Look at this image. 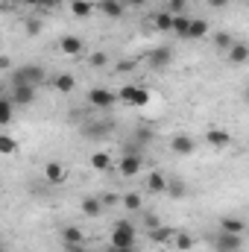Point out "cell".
<instances>
[{
  "label": "cell",
  "mask_w": 249,
  "mask_h": 252,
  "mask_svg": "<svg viewBox=\"0 0 249 252\" xmlns=\"http://www.w3.org/2000/svg\"><path fill=\"white\" fill-rule=\"evenodd\" d=\"M41 82H47V70L41 64H21L12 73V85H35L38 88Z\"/></svg>",
  "instance_id": "cell-1"
},
{
  "label": "cell",
  "mask_w": 249,
  "mask_h": 252,
  "mask_svg": "<svg viewBox=\"0 0 249 252\" xmlns=\"http://www.w3.org/2000/svg\"><path fill=\"white\" fill-rule=\"evenodd\" d=\"M138 244V232L129 220H118L115 229H112V247H121V250H132Z\"/></svg>",
  "instance_id": "cell-2"
},
{
  "label": "cell",
  "mask_w": 249,
  "mask_h": 252,
  "mask_svg": "<svg viewBox=\"0 0 249 252\" xmlns=\"http://www.w3.org/2000/svg\"><path fill=\"white\" fill-rule=\"evenodd\" d=\"M118 100L126 103V106H147L150 103V91L141 88V85H124L118 91Z\"/></svg>",
  "instance_id": "cell-3"
},
{
  "label": "cell",
  "mask_w": 249,
  "mask_h": 252,
  "mask_svg": "<svg viewBox=\"0 0 249 252\" xmlns=\"http://www.w3.org/2000/svg\"><path fill=\"white\" fill-rule=\"evenodd\" d=\"M88 103H91L94 109H112V106L118 103V94L109 91V88H91V91H88Z\"/></svg>",
  "instance_id": "cell-4"
},
{
  "label": "cell",
  "mask_w": 249,
  "mask_h": 252,
  "mask_svg": "<svg viewBox=\"0 0 249 252\" xmlns=\"http://www.w3.org/2000/svg\"><path fill=\"white\" fill-rule=\"evenodd\" d=\"M141 167H144V158H141L138 153H124V158H121V164H118V173L126 176V179H132V176L141 173Z\"/></svg>",
  "instance_id": "cell-5"
},
{
  "label": "cell",
  "mask_w": 249,
  "mask_h": 252,
  "mask_svg": "<svg viewBox=\"0 0 249 252\" xmlns=\"http://www.w3.org/2000/svg\"><path fill=\"white\" fill-rule=\"evenodd\" d=\"M214 250L217 252H238L241 250V235H232V232H223L214 238Z\"/></svg>",
  "instance_id": "cell-6"
},
{
  "label": "cell",
  "mask_w": 249,
  "mask_h": 252,
  "mask_svg": "<svg viewBox=\"0 0 249 252\" xmlns=\"http://www.w3.org/2000/svg\"><path fill=\"white\" fill-rule=\"evenodd\" d=\"M170 62H173L170 47H156V50H150V56H147V64H150L153 70H164Z\"/></svg>",
  "instance_id": "cell-7"
},
{
  "label": "cell",
  "mask_w": 249,
  "mask_h": 252,
  "mask_svg": "<svg viewBox=\"0 0 249 252\" xmlns=\"http://www.w3.org/2000/svg\"><path fill=\"white\" fill-rule=\"evenodd\" d=\"M15 106H32L35 103V85H12V94Z\"/></svg>",
  "instance_id": "cell-8"
},
{
  "label": "cell",
  "mask_w": 249,
  "mask_h": 252,
  "mask_svg": "<svg viewBox=\"0 0 249 252\" xmlns=\"http://www.w3.org/2000/svg\"><path fill=\"white\" fill-rule=\"evenodd\" d=\"M170 150H173L176 156H190V153L196 150V141H193L190 135H176V138L170 141Z\"/></svg>",
  "instance_id": "cell-9"
},
{
  "label": "cell",
  "mask_w": 249,
  "mask_h": 252,
  "mask_svg": "<svg viewBox=\"0 0 249 252\" xmlns=\"http://www.w3.org/2000/svg\"><path fill=\"white\" fill-rule=\"evenodd\" d=\"M44 176H47V182L62 185L64 179H67V170H64L59 161H47V164H44Z\"/></svg>",
  "instance_id": "cell-10"
},
{
  "label": "cell",
  "mask_w": 249,
  "mask_h": 252,
  "mask_svg": "<svg viewBox=\"0 0 249 252\" xmlns=\"http://www.w3.org/2000/svg\"><path fill=\"white\" fill-rule=\"evenodd\" d=\"M208 144H211L214 150H226V147L232 144V135H229L226 129H217V126H214V129H208Z\"/></svg>",
  "instance_id": "cell-11"
},
{
  "label": "cell",
  "mask_w": 249,
  "mask_h": 252,
  "mask_svg": "<svg viewBox=\"0 0 249 252\" xmlns=\"http://www.w3.org/2000/svg\"><path fill=\"white\" fill-rule=\"evenodd\" d=\"M79 208H82L85 217H100V211H103L106 205H103L100 196H82V205H79Z\"/></svg>",
  "instance_id": "cell-12"
},
{
  "label": "cell",
  "mask_w": 249,
  "mask_h": 252,
  "mask_svg": "<svg viewBox=\"0 0 249 252\" xmlns=\"http://www.w3.org/2000/svg\"><path fill=\"white\" fill-rule=\"evenodd\" d=\"M147 190H153V193H167V176H164L161 170H153V173L147 176Z\"/></svg>",
  "instance_id": "cell-13"
},
{
  "label": "cell",
  "mask_w": 249,
  "mask_h": 252,
  "mask_svg": "<svg viewBox=\"0 0 249 252\" xmlns=\"http://www.w3.org/2000/svg\"><path fill=\"white\" fill-rule=\"evenodd\" d=\"M124 6H126L124 0H100V3H97V9H100L106 18H121V15H124Z\"/></svg>",
  "instance_id": "cell-14"
},
{
  "label": "cell",
  "mask_w": 249,
  "mask_h": 252,
  "mask_svg": "<svg viewBox=\"0 0 249 252\" xmlns=\"http://www.w3.org/2000/svg\"><path fill=\"white\" fill-rule=\"evenodd\" d=\"M208 35V21L205 18H190V30H187V38L190 41H199Z\"/></svg>",
  "instance_id": "cell-15"
},
{
  "label": "cell",
  "mask_w": 249,
  "mask_h": 252,
  "mask_svg": "<svg viewBox=\"0 0 249 252\" xmlns=\"http://www.w3.org/2000/svg\"><path fill=\"white\" fill-rule=\"evenodd\" d=\"M59 47H62L64 56H79V53H82V38H76V35H64L62 41H59Z\"/></svg>",
  "instance_id": "cell-16"
},
{
  "label": "cell",
  "mask_w": 249,
  "mask_h": 252,
  "mask_svg": "<svg viewBox=\"0 0 249 252\" xmlns=\"http://www.w3.org/2000/svg\"><path fill=\"white\" fill-rule=\"evenodd\" d=\"M220 229L223 232H232V235H244L247 232V223L241 217H220Z\"/></svg>",
  "instance_id": "cell-17"
},
{
  "label": "cell",
  "mask_w": 249,
  "mask_h": 252,
  "mask_svg": "<svg viewBox=\"0 0 249 252\" xmlns=\"http://www.w3.org/2000/svg\"><path fill=\"white\" fill-rule=\"evenodd\" d=\"M12 115H15V100L12 97H3L0 100V126L12 124Z\"/></svg>",
  "instance_id": "cell-18"
},
{
  "label": "cell",
  "mask_w": 249,
  "mask_h": 252,
  "mask_svg": "<svg viewBox=\"0 0 249 252\" xmlns=\"http://www.w3.org/2000/svg\"><path fill=\"white\" fill-rule=\"evenodd\" d=\"M249 59V44H238L235 41V47L229 50V62L232 64H244Z\"/></svg>",
  "instance_id": "cell-19"
},
{
  "label": "cell",
  "mask_w": 249,
  "mask_h": 252,
  "mask_svg": "<svg viewBox=\"0 0 249 252\" xmlns=\"http://www.w3.org/2000/svg\"><path fill=\"white\" fill-rule=\"evenodd\" d=\"M156 30H158V32H173V15H170L167 9H161V12L156 15Z\"/></svg>",
  "instance_id": "cell-20"
},
{
  "label": "cell",
  "mask_w": 249,
  "mask_h": 252,
  "mask_svg": "<svg viewBox=\"0 0 249 252\" xmlns=\"http://www.w3.org/2000/svg\"><path fill=\"white\" fill-rule=\"evenodd\" d=\"M176 235L167 229V226H156V229H150V241H156V244H170Z\"/></svg>",
  "instance_id": "cell-21"
},
{
  "label": "cell",
  "mask_w": 249,
  "mask_h": 252,
  "mask_svg": "<svg viewBox=\"0 0 249 252\" xmlns=\"http://www.w3.org/2000/svg\"><path fill=\"white\" fill-rule=\"evenodd\" d=\"M53 85H56V91H62V94H70V91L76 88V79H73L70 73H59V76L53 79Z\"/></svg>",
  "instance_id": "cell-22"
},
{
  "label": "cell",
  "mask_w": 249,
  "mask_h": 252,
  "mask_svg": "<svg viewBox=\"0 0 249 252\" xmlns=\"http://www.w3.org/2000/svg\"><path fill=\"white\" fill-rule=\"evenodd\" d=\"M187 30H190V18H187L185 12L182 15H173V32L179 38H187Z\"/></svg>",
  "instance_id": "cell-23"
},
{
  "label": "cell",
  "mask_w": 249,
  "mask_h": 252,
  "mask_svg": "<svg viewBox=\"0 0 249 252\" xmlns=\"http://www.w3.org/2000/svg\"><path fill=\"white\" fill-rule=\"evenodd\" d=\"M167 196L170 199H182V196H187V188L182 179H167Z\"/></svg>",
  "instance_id": "cell-24"
},
{
  "label": "cell",
  "mask_w": 249,
  "mask_h": 252,
  "mask_svg": "<svg viewBox=\"0 0 249 252\" xmlns=\"http://www.w3.org/2000/svg\"><path fill=\"white\" fill-rule=\"evenodd\" d=\"M62 244H85V235L76 226H64L62 229Z\"/></svg>",
  "instance_id": "cell-25"
},
{
  "label": "cell",
  "mask_w": 249,
  "mask_h": 252,
  "mask_svg": "<svg viewBox=\"0 0 249 252\" xmlns=\"http://www.w3.org/2000/svg\"><path fill=\"white\" fill-rule=\"evenodd\" d=\"M124 205L129 211H141V208H144V196H141L138 190H129V193H124Z\"/></svg>",
  "instance_id": "cell-26"
},
{
  "label": "cell",
  "mask_w": 249,
  "mask_h": 252,
  "mask_svg": "<svg viewBox=\"0 0 249 252\" xmlns=\"http://www.w3.org/2000/svg\"><path fill=\"white\" fill-rule=\"evenodd\" d=\"M214 44L220 47V50H232L235 47V38H232V32H226V30H220V32H214Z\"/></svg>",
  "instance_id": "cell-27"
},
{
  "label": "cell",
  "mask_w": 249,
  "mask_h": 252,
  "mask_svg": "<svg viewBox=\"0 0 249 252\" xmlns=\"http://www.w3.org/2000/svg\"><path fill=\"white\" fill-rule=\"evenodd\" d=\"M70 12H73L76 18H88V15L94 12V6H91L88 0H73V3H70Z\"/></svg>",
  "instance_id": "cell-28"
},
{
  "label": "cell",
  "mask_w": 249,
  "mask_h": 252,
  "mask_svg": "<svg viewBox=\"0 0 249 252\" xmlns=\"http://www.w3.org/2000/svg\"><path fill=\"white\" fill-rule=\"evenodd\" d=\"M109 164H112V158H109V153H103V150H97V153L91 156V167H94V170H109Z\"/></svg>",
  "instance_id": "cell-29"
},
{
  "label": "cell",
  "mask_w": 249,
  "mask_h": 252,
  "mask_svg": "<svg viewBox=\"0 0 249 252\" xmlns=\"http://www.w3.org/2000/svg\"><path fill=\"white\" fill-rule=\"evenodd\" d=\"M15 150H18V144H15V138L3 132V135H0V153H3V156H12Z\"/></svg>",
  "instance_id": "cell-30"
},
{
  "label": "cell",
  "mask_w": 249,
  "mask_h": 252,
  "mask_svg": "<svg viewBox=\"0 0 249 252\" xmlns=\"http://www.w3.org/2000/svg\"><path fill=\"white\" fill-rule=\"evenodd\" d=\"M173 247H176V250H179V252H187V250H190V247H193V238H190V235H185V232H182V235H176V238H173Z\"/></svg>",
  "instance_id": "cell-31"
},
{
  "label": "cell",
  "mask_w": 249,
  "mask_h": 252,
  "mask_svg": "<svg viewBox=\"0 0 249 252\" xmlns=\"http://www.w3.org/2000/svg\"><path fill=\"white\" fill-rule=\"evenodd\" d=\"M164 9H167L170 15H182V12L187 9V0H167V3H164Z\"/></svg>",
  "instance_id": "cell-32"
},
{
  "label": "cell",
  "mask_w": 249,
  "mask_h": 252,
  "mask_svg": "<svg viewBox=\"0 0 249 252\" xmlns=\"http://www.w3.org/2000/svg\"><path fill=\"white\" fill-rule=\"evenodd\" d=\"M100 199H103V205H106V208H112V205L124 202V196H118L115 190H106V193H100Z\"/></svg>",
  "instance_id": "cell-33"
},
{
  "label": "cell",
  "mask_w": 249,
  "mask_h": 252,
  "mask_svg": "<svg viewBox=\"0 0 249 252\" xmlns=\"http://www.w3.org/2000/svg\"><path fill=\"white\" fill-rule=\"evenodd\" d=\"M24 30H27V35H38V32H41V21H38V18H27Z\"/></svg>",
  "instance_id": "cell-34"
},
{
  "label": "cell",
  "mask_w": 249,
  "mask_h": 252,
  "mask_svg": "<svg viewBox=\"0 0 249 252\" xmlns=\"http://www.w3.org/2000/svg\"><path fill=\"white\" fill-rule=\"evenodd\" d=\"M106 62H109L106 53H94V56H88V64H91V67H106Z\"/></svg>",
  "instance_id": "cell-35"
},
{
  "label": "cell",
  "mask_w": 249,
  "mask_h": 252,
  "mask_svg": "<svg viewBox=\"0 0 249 252\" xmlns=\"http://www.w3.org/2000/svg\"><path fill=\"white\" fill-rule=\"evenodd\" d=\"M135 141L144 147V144H150V141H153V132H150V129H138V132H135Z\"/></svg>",
  "instance_id": "cell-36"
},
{
  "label": "cell",
  "mask_w": 249,
  "mask_h": 252,
  "mask_svg": "<svg viewBox=\"0 0 249 252\" xmlns=\"http://www.w3.org/2000/svg\"><path fill=\"white\" fill-rule=\"evenodd\" d=\"M62 247H64V252H85L82 244H62Z\"/></svg>",
  "instance_id": "cell-37"
},
{
  "label": "cell",
  "mask_w": 249,
  "mask_h": 252,
  "mask_svg": "<svg viewBox=\"0 0 249 252\" xmlns=\"http://www.w3.org/2000/svg\"><path fill=\"white\" fill-rule=\"evenodd\" d=\"M144 223H147L150 229H156V226H158V217H156V214H147V217H144Z\"/></svg>",
  "instance_id": "cell-38"
},
{
  "label": "cell",
  "mask_w": 249,
  "mask_h": 252,
  "mask_svg": "<svg viewBox=\"0 0 249 252\" xmlns=\"http://www.w3.org/2000/svg\"><path fill=\"white\" fill-rule=\"evenodd\" d=\"M12 67V59L9 56H0V70H9Z\"/></svg>",
  "instance_id": "cell-39"
},
{
  "label": "cell",
  "mask_w": 249,
  "mask_h": 252,
  "mask_svg": "<svg viewBox=\"0 0 249 252\" xmlns=\"http://www.w3.org/2000/svg\"><path fill=\"white\" fill-rule=\"evenodd\" d=\"M41 6H47V9H56V6H62V0H41Z\"/></svg>",
  "instance_id": "cell-40"
},
{
  "label": "cell",
  "mask_w": 249,
  "mask_h": 252,
  "mask_svg": "<svg viewBox=\"0 0 249 252\" xmlns=\"http://www.w3.org/2000/svg\"><path fill=\"white\" fill-rule=\"evenodd\" d=\"M106 252H138V250H135V247H132V250H121V247H109Z\"/></svg>",
  "instance_id": "cell-41"
},
{
  "label": "cell",
  "mask_w": 249,
  "mask_h": 252,
  "mask_svg": "<svg viewBox=\"0 0 249 252\" xmlns=\"http://www.w3.org/2000/svg\"><path fill=\"white\" fill-rule=\"evenodd\" d=\"M211 3V9H220V6H226V0H208Z\"/></svg>",
  "instance_id": "cell-42"
},
{
  "label": "cell",
  "mask_w": 249,
  "mask_h": 252,
  "mask_svg": "<svg viewBox=\"0 0 249 252\" xmlns=\"http://www.w3.org/2000/svg\"><path fill=\"white\" fill-rule=\"evenodd\" d=\"M126 6H144V3H147V0H124Z\"/></svg>",
  "instance_id": "cell-43"
},
{
  "label": "cell",
  "mask_w": 249,
  "mask_h": 252,
  "mask_svg": "<svg viewBox=\"0 0 249 252\" xmlns=\"http://www.w3.org/2000/svg\"><path fill=\"white\" fill-rule=\"evenodd\" d=\"M244 100H247V103H249V85H247V91H244Z\"/></svg>",
  "instance_id": "cell-44"
},
{
  "label": "cell",
  "mask_w": 249,
  "mask_h": 252,
  "mask_svg": "<svg viewBox=\"0 0 249 252\" xmlns=\"http://www.w3.org/2000/svg\"><path fill=\"white\" fill-rule=\"evenodd\" d=\"M62 3H73V0H62Z\"/></svg>",
  "instance_id": "cell-45"
},
{
  "label": "cell",
  "mask_w": 249,
  "mask_h": 252,
  "mask_svg": "<svg viewBox=\"0 0 249 252\" xmlns=\"http://www.w3.org/2000/svg\"><path fill=\"white\" fill-rule=\"evenodd\" d=\"M18 3H24V0H18Z\"/></svg>",
  "instance_id": "cell-46"
}]
</instances>
